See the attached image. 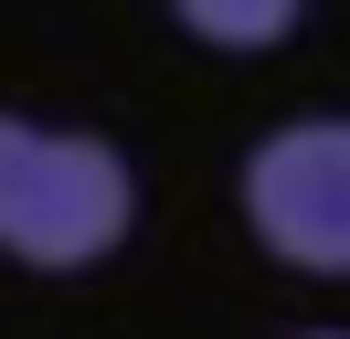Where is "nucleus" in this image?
I'll use <instances>...</instances> for the list:
<instances>
[{"instance_id":"f03ea898","label":"nucleus","mask_w":350,"mask_h":339,"mask_svg":"<svg viewBox=\"0 0 350 339\" xmlns=\"http://www.w3.org/2000/svg\"><path fill=\"white\" fill-rule=\"evenodd\" d=\"M244 223L308 275H350V117H297L244 159Z\"/></svg>"},{"instance_id":"20e7f679","label":"nucleus","mask_w":350,"mask_h":339,"mask_svg":"<svg viewBox=\"0 0 350 339\" xmlns=\"http://www.w3.org/2000/svg\"><path fill=\"white\" fill-rule=\"evenodd\" d=\"M308 339H350V329H308Z\"/></svg>"},{"instance_id":"f257e3e1","label":"nucleus","mask_w":350,"mask_h":339,"mask_svg":"<svg viewBox=\"0 0 350 339\" xmlns=\"http://www.w3.org/2000/svg\"><path fill=\"white\" fill-rule=\"evenodd\" d=\"M128 223H138V180H128V159L107 138L0 117V254L11 265L75 275L96 254H117Z\"/></svg>"},{"instance_id":"7ed1b4c3","label":"nucleus","mask_w":350,"mask_h":339,"mask_svg":"<svg viewBox=\"0 0 350 339\" xmlns=\"http://www.w3.org/2000/svg\"><path fill=\"white\" fill-rule=\"evenodd\" d=\"M180 21H191L202 42H223V53H265V42H286L297 32V11L308 0H170Z\"/></svg>"}]
</instances>
